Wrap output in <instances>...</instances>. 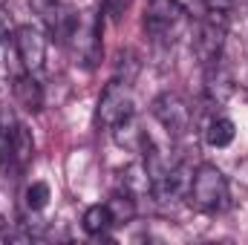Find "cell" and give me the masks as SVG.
Instances as JSON below:
<instances>
[{
  "instance_id": "cell-1",
  "label": "cell",
  "mask_w": 248,
  "mask_h": 245,
  "mask_svg": "<svg viewBox=\"0 0 248 245\" xmlns=\"http://www.w3.org/2000/svg\"><path fill=\"white\" fill-rule=\"evenodd\" d=\"M187 199L202 214H219L231 205L228 182L217 165H199L187 184Z\"/></svg>"
},
{
  "instance_id": "cell-2",
  "label": "cell",
  "mask_w": 248,
  "mask_h": 245,
  "mask_svg": "<svg viewBox=\"0 0 248 245\" xmlns=\"http://www.w3.org/2000/svg\"><path fill=\"white\" fill-rule=\"evenodd\" d=\"M35 12L41 15L46 32L61 44V46H69L81 29V15L78 9L69 3V0H32Z\"/></svg>"
},
{
  "instance_id": "cell-3",
  "label": "cell",
  "mask_w": 248,
  "mask_h": 245,
  "mask_svg": "<svg viewBox=\"0 0 248 245\" xmlns=\"http://www.w3.org/2000/svg\"><path fill=\"white\" fill-rule=\"evenodd\" d=\"M144 29L159 44H173L185 29V9L176 0H150L144 15Z\"/></svg>"
},
{
  "instance_id": "cell-4",
  "label": "cell",
  "mask_w": 248,
  "mask_h": 245,
  "mask_svg": "<svg viewBox=\"0 0 248 245\" xmlns=\"http://www.w3.org/2000/svg\"><path fill=\"white\" fill-rule=\"evenodd\" d=\"M150 113H153L156 122L165 127V133L173 136V138L187 136V130H190V124H193V113H190L187 101L179 95V92H170V90L153 98Z\"/></svg>"
},
{
  "instance_id": "cell-5",
  "label": "cell",
  "mask_w": 248,
  "mask_h": 245,
  "mask_svg": "<svg viewBox=\"0 0 248 245\" xmlns=\"http://www.w3.org/2000/svg\"><path fill=\"white\" fill-rule=\"evenodd\" d=\"M130 90H133V84H127L122 78H113L104 87V92L98 98V110H95V124L98 127L110 130L116 122H122L127 113H133V95H130Z\"/></svg>"
},
{
  "instance_id": "cell-6",
  "label": "cell",
  "mask_w": 248,
  "mask_h": 245,
  "mask_svg": "<svg viewBox=\"0 0 248 245\" xmlns=\"http://www.w3.org/2000/svg\"><path fill=\"white\" fill-rule=\"evenodd\" d=\"M12 46H15V55L23 63L26 72H32V75L44 72V66H46V38L38 26H29V23L17 26Z\"/></svg>"
},
{
  "instance_id": "cell-7",
  "label": "cell",
  "mask_w": 248,
  "mask_h": 245,
  "mask_svg": "<svg viewBox=\"0 0 248 245\" xmlns=\"http://www.w3.org/2000/svg\"><path fill=\"white\" fill-rule=\"evenodd\" d=\"M12 90H15V98H17V104L23 107V110H29V113H41V107H44V87H41V81H38V75H32V72H17L15 78H12Z\"/></svg>"
},
{
  "instance_id": "cell-8",
  "label": "cell",
  "mask_w": 248,
  "mask_h": 245,
  "mask_svg": "<svg viewBox=\"0 0 248 245\" xmlns=\"http://www.w3.org/2000/svg\"><path fill=\"white\" fill-rule=\"evenodd\" d=\"M75 41H78V55H81V63H84L87 69H93L95 63L101 61V20H93V23L87 26V32H81V29H78Z\"/></svg>"
},
{
  "instance_id": "cell-9",
  "label": "cell",
  "mask_w": 248,
  "mask_h": 245,
  "mask_svg": "<svg viewBox=\"0 0 248 245\" xmlns=\"http://www.w3.org/2000/svg\"><path fill=\"white\" fill-rule=\"evenodd\" d=\"M110 133H113V138L127 147V150H141V141H144V130H141V124H139V116H136V110L133 113H127L122 122H116L110 127Z\"/></svg>"
},
{
  "instance_id": "cell-10",
  "label": "cell",
  "mask_w": 248,
  "mask_h": 245,
  "mask_svg": "<svg viewBox=\"0 0 248 245\" xmlns=\"http://www.w3.org/2000/svg\"><path fill=\"white\" fill-rule=\"evenodd\" d=\"M110 228H116V222H113V214H110L107 202L104 205H90L84 211V231L90 237H107Z\"/></svg>"
},
{
  "instance_id": "cell-11",
  "label": "cell",
  "mask_w": 248,
  "mask_h": 245,
  "mask_svg": "<svg viewBox=\"0 0 248 245\" xmlns=\"http://www.w3.org/2000/svg\"><path fill=\"white\" fill-rule=\"evenodd\" d=\"M35 156V141H32V130L23 122L15 124V144H12V165L15 168H23L29 165Z\"/></svg>"
},
{
  "instance_id": "cell-12",
  "label": "cell",
  "mask_w": 248,
  "mask_h": 245,
  "mask_svg": "<svg viewBox=\"0 0 248 245\" xmlns=\"http://www.w3.org/2000/svg\"><path fill=\"white\" fill-rule=\"evenodd\" d=\"M234 133H237V127L228 116H214L205 127V141L211 147H228L234 141Z\"/></svg>"
},
{
  "instance_id": "cell-13",
  "label": "cell",
  "mask_w": 248,
  "mask_h": 245,
  "mask_svg": "<svg viewBox=\"0 0 248 245\" xmlns=\"http://www.w3.org/2000/svg\"><path fill=\"white\" fill-rule=\"evenodd\" d=\"M107 208H110L116 225H124V222H130V219L136 216V199H133L127 190H122V187L107 199Z\"/></svg>"
},
{
  "instance_id": "cell-14",
  "label": "cell",
  "mask_w": 248,
  "mask_h": 245,
  "mask_svg": "<svg viewBox=\"0 0 248 245\" xmlns=\"http://www.w3.org/2000/svg\"><path fill=\"white\" fill-rule=\"evenodd\" d=\"M15 124H17V119H15L9 110H3V113H0V165H3V168H9V165H12Z\"/></svg>"
},
{
  "instance_id": "cell-15",
  "label": "cell",
  "mask_w": 248,
  "mask_h": 245,
  "mask_svg": "<svg viewBox=\"0 0 248 245\" xmlns=\"http://www.w3.org/2000/svg\"><path fill=\"white\" fill-rule=\"evenodd\" d=\"M23 202L29 211H44L46 202H49V184L46 182H32L23 193Z\"/></svg>"
},
{
  "instance_id": "cell-16",
  "label": "cell",
  "mask_w": 248,
  "mask_h": 245,
  "mask_svg": "<svg viewBox=\"0 0 248 245\" xmlns=\"http://www.w3.org/2000/svg\"><path fill=\"white\" fill-rule=\"evenodd\" d=\"M15 41V23H12V15L0 6V44H12Z\"/></svg>"
},
{
  "instance_id": "cell-17",
  "label": "cell",
  "mask_w": 248,
  "mask_h": 245,
  "mask_svg": "<svg viewBox=\"0 0 248 245\" xmlns=\"http://www.w3.org/2000/svg\"><path fill=\"white\" fill-rule=\"evenodd\" d=\"M130 3H133V0H104V12H107L113 20H122L124 12L130 9Z\"/></svg>"
},
{
  "instance_id": "cell-18",
  "label": "cell",
  "mask_w": 248,
  "mask_h": 245,
  "mask_svg": "<svg viewBox=\"0 0 248 245\" xmlns=\"http://www.w3.org/2000/svg\"><path fill=\"white\" fill-rule=\"evenodd\" d=\"M9 44H0V90L9 84V78H12V69H9Z\"/></svg>"
},
{
  "instance_id": "cell-19",
  "label": "cell",
  "mask_w": 248,
  "mask_h": 245,
  "mask_svg": "<svg viewBox=\"0 0 248 245\" xmlns=\"http://www.w3.org/2000/svg\"><path fill=\"white\" fill-rule=\"evenodd\" d=\"M231 6H234V0H205L208 12H225V15H231Z\"/></svg>"
},
{
  "instance_id": "cell-20",
  "label": "cell",
  "mask_w": 248,
  "mask_h": 245,
  "mask_svg": "<svg viewBox=\"0 0 248 245\" xmlns=\"http://www.w3.org/2000/svg\"><path fill=\"white\" fill-rule=\"evenodd\" d=\"M3 228H6V222H3V216H0V234H3Z\"/></svg>"
}]
</instances>
